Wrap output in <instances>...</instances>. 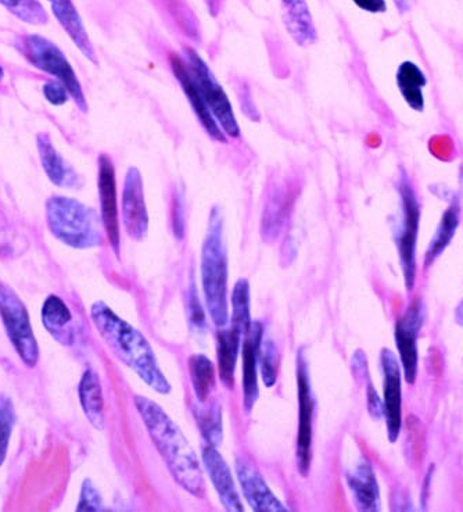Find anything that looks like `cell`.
Returning a JSON list of instances; mask_svg holds the SVG:
<instances>
[{
    "label": "cell",
    "instance_id": "obj_1",
    "mask_svg": "<svg viewBox=\"0 0 463 512\" xmlns=\"http://www.w3.org/2000/svg\"><path fill=\"white\" fill-rule=\"evenodd\" d=\"M136 408L141 414L154 446L163 457L172 478L183 490L195 497H203L206 492L202 467L195 450L190 446L179 426L171 420L159 404L147 397H135Z\"/></svg>",
    "mask_w": 463,
    "mask_h": 512
},
{
    "label": "cell",
    "instance_id": "obj_2",
    "mask_svg": "<svg viewBox=\"0 0 463 512\" xmlns=\"http://www.w3.org/2000/svg\"><path fill=\"white\" fill-rule=\"evenodd\" d=\"M91 317L104 342L122 363L134 370L154 392L160 395L171 392V383L161 371L156 353L138 329L118 317L103 302L93 304Z\"/></svg>",
    "mask_w": 463,
    "mask_h": 512
},
{
    "label": "cell",
    "instance_id": "obj_3",
    "mask_svg": "<svg viewBox=\"0 0 463 512\" xmlns=\"http://www.w3.org/2000/svg\"><path fill=\"white\" fill-rule=\"evenodd\" d=\"M202 282L208 313L215 327L224 328L229 321L228 253L221 211L214 207L208 221L202 249Z\"/></svg>",
    "mask_w": 463,
    "mask_h": 512
},
{
    "label": "cell",
    "instance_id": "obj_4",
    "mask_svg": "<svg viewBox=\"0 0 463 512\" xmlns=\"http://www.w3.org/2000/svg\"><path fill=\"white\" fill-rule=\"evenodd\" d=\"M50 232L74 249L102 246L103 221L95 210L64 196H53L46 204Z\"/></svg>",
    "mask_w": 463,
    "mask_h": 512
},
{
    "label": "cell",
    "instance_id": "obj_5",
    "mask_svg": "<svg viewBox=\"0 0 463 512\" xmlns=\"http://www.w3.org/2000/svg\"><path fill=\"white\" fill-rule=\"evenodd\" d=\"M24 53L28 57L32 66L45 71L66 87L71 98L75 100L77 106L82 112L88 110L84 91H82L81 82L71 67L66 55L49 39L41 35H28L24 39Z\"/></svg>",
    "mask_w": 463,
    "mask_h": 512
},
{
    "label": "cell",
    "instance_id": "obj_6",
    "mask_svg": "<svg viewBox=\"0 0 463 512\" xmlns=\"http://www.w3.org/2000/svg\"><path fill=\"white\" fill-rule=\"evenodd\" d=\"M186 57H188V67L197 88L202 93L204 102L210 112L213 113L215 120L220 125L225 135L231 138H239L240 127L236 120L235 112L231 100L221 87L220 82L214 77L213 71L207 66L202 57L196 50L186 48Z\"/></svg>",
    "mask_w": 463,
    "mask_h": 512
},
{
    "label": "cell",
    "instance_id": "obj_7",
    "mask_svg": "<svg viewBox=\"0 0 463 512\" xmlns=\"http://www.w3.org/2000/svg\"><path fill=\"white\" fill-rule=\"evenodd\" d=\"M0 315L21 360L28 367H35L39 360V347L30 315L17 293L3 282H0Z\"/></svg>",
    "mask_w": 463,
    "mask_h": 512
},
{
    "label": "cell",
    "instance_id": "obj_8",
    "mask_svg": "<svg viewBox=\"0 0 463 512\" xmlns=\"http://www.w3.org/2000/svg\"><path fill=\"white\" fill-rule=\"evenodd\" d=\"M400 195L401 202H403V224H401L400 234H398V253H400L405 285L408 290H412L415 285L416 241H418L421 210H419L414 189L405 175L401 177Z\"/></svg>",
    "mask_w": 463,
    "mask_h": 512
},
{
    "label": "cell",
    "instance_id": "obj_9",
    "mask_svg": "<svg viewBox=\"0 0 463 512\" xmlns=\"http://www.w3.org/2000/svg\"><path fill=\"white\" fill-rule=\"evenodd\" d=\"M297 388H299V433H297V464L301 474L307 475L311 467L312 432H314L315 400L312 395L307 360L300 353L297 360Z\"/></svg>",
    "mask_w": 463,
    "mask_h": 512
},
{
    "label": "cell",
    "instance_id": "obj_10",
    "mask_svg": "<svg viewBox=\"0 0 463 512\" xmlns=\"http://www.w3.org/2000/svg\"><path fill=\"white\" fill-rule=\"evenodd\" d=\"M383 368L384 418H386L387 436L396 443L403 426V390H401V364L390 349L380 354Z\"/></svg>",
    "mask_w": 463,
    "mask_h": 512
},
{
    "label": "cell",
    "instance_id": "obj_11",
    "mask_svg": "<svg viewBox=\"0 0 463 512\" xmlns=\"http://www.w3.org/2000/svg\"><path fill=\"white\" fill-rule=\"evenodd\" d=\"M122 223L128 235L135 241H143L149 232V213H147L145 186L138 168L131 167L125 175L122 191Z\"/></svg>",
    "mask_w": 463,
    "mask_h": 512
},
{
    "label": "cell",
    "instance_id": "obj_12",
    "mask_svg": "<svg viewBox=\"0 0 463 512\" xmlns=\"http://www.w3.org/2000/svg\"><path fill=\"white\" fill-rule=\"evenodd\" d=\"M98 188L104 232L114 252L120 254V214H118L116 170H114L113 161L106 155L99 157Z\"/></svg>",
    "mask_w": 463,
    "mask_h": 512
},
{
    "label": "cell",
    "instance_id": "obj_13",
    "mask_svg": "<svg viewBox=\"0 0 463 512\" xmlns=\"http://www.w3.org/2000/svg\"><path fill=\"white\" fill-rule=\"evenodd\" d=\"M423 311L421 303L415 302L396 325V343L400 353L401 368L405 381L415 383L418 377V336L421 332Z\"/></svg>",
    "mask_w": 463,
    "mask_h": 512
},
{
    "label": "cell",
    "instance_id": "obj_14",
    "mask_svg": "<svg viewBox=\"0 0 463 512\" xmlns=\"http://www.w3.org/2000/svg\"><path fill=\"white\" fill-rule=\"evenodd\" d=\"M170 63L172 71H174L175 77L181 84L182 91L185 92L186 98L189 99L190 105H192L193 112H195L200 123H202L204 130L207 134L217 142H226V135L215 120L213 113L208 109L206 102H204L202 93L197 88L195 80H193L192 74H190L189 67H186L185 62L179 57L172 53L170 55Z\"/></svg>",
    "mask_w": 463,
    "mask_h": 512
},
{
    "label": "cell",
    "instance_id": "obj_15",
    "mask_svg": "<svg viewBox=\"0 0 463 512\" xmlns=\"http://www.w3.org/2000/svg\"><path fill=\"white\" fill-rule=\"evenodd\" d=\"M236 474L242 486L244 499L247 500L251 510L261 512H286L289 508L283 506L278 497L268 488L260 472L247 461H236Z\"/></svg>",
    "mask_w": 463,
    "mask_h": 512
},
{
    "label": "cell",
    "instance_id": "obj_16",
    "mask_svg": "<svg viewBox=\"0 0 463 512\" xmlns=\"http://www.w3.org/2000/svg\"><path fill=\"white\" fill-rule=\"evenodd\" d=\"M203 463L225 510L243 511V504L240 501L235 481H233L231 469L226 464L224 457L218 453L217 447L208 445L204 447Z\"/></svg>",
    "mask_w": 463,
    "mask_h": 512
},
{
    "label": "cell",
    "instance_id": "obj_17",
    "mask_svg": "<svg viewBox=\"0 0 463 512\" xmlns=\"http://www.w3.org/2000/svg\"><path fill=\"white\" fill-rule=\"evenodd\" d=\"M262 343V327L260 322L253 321L249 332L244 335L243 342V397L247 413L253 410L260 396L258 389V361Z\"/></svg>",
    "mask_w": 463,
    "mask_h": 512
},
{
    "label": "cell",
    "instance_id": "obj_18",
    "mask_svg": "<svg viewBox=\"0 0 463 512\" xmlns=\"http://www.w3.org/2000/svg\"><path fill=\"white\" fill-rule=\"evenodd\" d=\"M347 482L358 510L368 512L382 510L378 479L366 458H362L353 471L348 472Z\"/></svg>",
    "mask_w": 463,
    "mask_h": 512
},
{
    "label": "cell",
    "instance_id": "obj_19",
    "mask_svg": "<svg viewBox=\"0 0 463 512\" xmlns=\"http://www.w3.org/2000/svg\"><path fill=\"white\" fill-rule=\"evenodd\" d=\"M48 2L57 21L67 32L71 41L81 50L82 55L91 60L93 64H98L91 38L86 32L84 21H82L77 7L74 6L73 0H48Z\"/></svg>",
    "mask_w": 463,
    "mask_h": 512
},
{
    "label": "cell",
    "instance_id": "obj_20",
    "mask_svg": "<svg viewBox=\"0 0 463 512\" xmlns=\"http://www.w3.org/2000/svg\"><path fill=\"white\" fill-rule=\"evenodd\" d=\"M38 150L42 167L50 181L60 188L75 189L81 185V177L57 152L48 134L38 135Z\"/></svg>",
    "mask_w": 463,
    "mask_h": 512
},
{
    "label": "cell",
    "instance_id": "obj_21",
    "mask_svg": "<svg viewBox=\"0 0 463 512\" xmlns=\"http://www.w3.org/2000/svg\"><path fill=\"white\" fill-rule=\"evenodd\" d=\"M282 17L287 32L296 44L310 46L317 42V30L305 0H282Z\"/></svg>",
    "mask_w": 463,
    "mask_h": 512
},
{
    "label": "cell",
    "instance_id": "obj_22",
    "mask_svg": "<svg viewBox=\"0 0 463 512\" xmlns=\"http://www.w3.org/2000/svg\"><path fill=\"white\" fill-rule=\"evenodd\" d=\"M42 321L49 334L61 345H73L75 340L74 320L71 310L57 296H49L42 307Z\"/></svg>",
    "mask_w": 463,
    "mask_h": 512
},
{
    "label": "cell",
    "instance_id": "obj_23",
    "mask_svg": "<svg viewBox=\"0 0 463 512\" xmlns=\"http://www.w3.org/2000/svg\"><path fill=\"white\" fill-rule=\"evenodd\" d=\"M426 84L425 74L414 62H404L398 67L397 87L400 89L405 103L415 112H423L425 109L423 89Z\"/></svg>",
    "mask_w": 463,
    "mask_h": 512
},
{
    "label": "cell",
    "instance_id": "obj_24",
    "mask_svg": "<svg viewBox=\"0 0 463 512\" xmlns=\"http://www.w3.org/2000/svg\"><path fill=\"white\" fill-rule=\"evenodd\" d=\"M243 336L233 328L221 329L217 334L218 370L221 381L231 388L235 381L236 363H238L240 340Z\"/></svg>",
    "mask_w": 463,
    "mask_h": 512
},
{
    "label": "cell",
    "instance_id": "obj_25",
    "mask_svg": "<svg viewBox=\"0 0 463 512\" xmlns=\"http://www.w3.org/2000/svg\"><path fill=\"white\" fill-rule=\"evenodd\" d=\"M459 214H461L459 202L457 199H452L450 206L447 207L443 217H441L439 227L436 229V234H434L432 242H430L429 247H427L425 256L426 267H429L436 259H439L441 253L450 245L458 229Z\"/></svg>",
    "mask_w": 463,
    "mask_h": 512
},
{
    "label": "cell",
    "instance_id": "obj_26",
    "mask_svg": "<svg viewBox=\"0 0 463 512\" xmlns=\"http://www.w3.org/2000/svg\"><path fill=\"white\" fill-rule=\"evenodd\" d=\"M81 406L88 421L96 429H103L104 426V401L102 385L95 372L86 371L80 382Z\"/></svg>",
    "mask_w": 463,
    "mask_h": 512
},
{
    "label": "cell",
    "instance_id": "obj_27",
    "mask_svg": "<svg viewBox=\"0 0 463 512\" xmlns=\"http://www.w3.org/2000/svg\"><path fill=\"white\" fill-rule=\"evenodd\" d=\"M193 407L197 425L208 446L218 447L222 442V410L217 403L208 404L207 401L196 400Z\"/></svg>",
    "mask_w": 463,
    "mask_h": 512
},
{
    "label": "cell",
    "instance_id": "obj_28",
    "mask_svg": "<svg viewBox=\"0 0 463 512\" xmlns=\"http://www.w3.org/2000/svg\"><path fill=\"white\" fill-rule=\"evenodd\" d=\"M190 377L196 400L207 401L215 386V368L213 361L204 354H195L189 361Z\"/></svg>",
    "mask_w": 463,
    "mask_h": 512
},
{
    "label": "cell",
    "instance_id": "obj_29",
    "mask_svg": "<svg viewBox=\"0 0 463 512\" xmlns=\"http://www.w3.org/2000/svg\"><path fill=\"white\" fill-rule=\"evenodd\" d=\"M231 324V328L242 336L249 332L253 324L250 313V285L246 279H239L233 288Z\"/></svg>",
    "mask_w": 463,
    "mask_h": 512
},
{
    "label": "cell",
    "instance_id": "obj_30",
    "mask_svg": "<svg viewBox=\"0 0 463 512\" xmlns=\"http://www.w3.org/2000/svg\"><path fill=\"white\" fill-rule=\"evenodd\" d=\"M286 210V193L281 188H275L269 196L267 207L264 211V223L262 232L264 238L275 239L281 231L283 217Z\"/></svg>",
    "mask_w": 463,
    "mask_h": 512
},
{
    "label": "cell",
    "instance_id": "obj_31",
    "mask_svg": "<svg viewBox=\"0 0 463 512\" xmlns=\"http://www.w3.org/2000/svg\"><path fill=\"white\" fill-rule=\"evenodd\" d=\"M407 457L412 468L422 465L426 453V431L422 421L415 415L407 420Z\"/></svg>",
    "mask_w": 463,
    "mask_h": 512
},
{
    "label": "cell",
    "instance_id": "obj_32",
    "mask_svg": "<svg viewBox=\"0 0 463 512\" xmlns=\"http://www.w3.org/2000/svg\"><path fill=\"white\" fill-rule=\"evenodd\" d=\"M0 5L6 7L13 16L31 25L48 24L49 17L45 7L39 0H0Z\"/></svg>",
    "mask_w": 463,
    "mask_h": 512
},
{
    "label": "cell",
    "instance_id": "obj_33",
    "mask_svg": "<svg viewBox=\"0 0 463 512\" xmlns=\"http://www.w3.org/2000/svg\"><path fill=\"white\" fill-rule=\"evenodd\" d=\"M14 421H16V415H14L12 401L7 397H0V467L6 460Z\"/></svg>",
    "mask_w": 463,
    "mask_h": 512
},
{
    "label": "cell",
    "instance_id": "obj_34",
    "mask_svg": "<svg viewBox=\"0 0 463 512\" xmlns=\"http://www.w3.org/2000/svg\"><path fill=\"white\" fill-rule=\"evenodd\" d=\"M260 363L262 381L267 388H272L278 381V352L272 342L261 343Z\"/></svg>",
    "mask_w": 463,
    "mask_h": 512
},
{
    "label": "cell",
    "instance_id": "obj_35",
    "mask_svg": "<svg viewBox=\"0 0 463 512\" xmlns=\"http://www.w3.org/2000/svg\"><path fill=\"white\" fill-rule=\"evenodd\" d=\"M78 511H102V497L98 489L93 486L91 481H85L82 486L80 504L77 506Z\"/></svg>",
    "mask_w": 463,
    "mask_h": 512
},
{
    "label": "cell",
    "instance_id": "obj_36",
    "mask_svg": "<svg viewBox=\"0 0 463 512\" xmlns=\"http://www.w3.org/2000/svg\"><path fill=\"white\" fill-rule=\"evenodd\" d=\"M42 91L43 96L53 106H63L64 103H67L68 95H70L61 82H48L43 85Z\"/></svg>",
    "mask_w": 463,
    "mask_h": 512
},
{
    "label": "cell",
    "instance_id": "obj_37",
    "mask_svg": "<svg viewBox=\"0 0 463 512\" xmlns=\"http://www.w3.org/2000/svg\"><path fill=\"white\" fill-rule=\"evenodd\" d=\"M189 314L190 321L196 328L200 329L206 325V317H204L203 307L199 302V297H197L195 286L190 289L189 293Z\"/></svg>",
    "mask_w": 463,
    "mask_h": 512
},
{
    "label": "cell",
    "instance_id": "obj_38",
    "mask_svg": "<svg viewBox=\"0 0 463 512\" xmlns=\"http://www.w3.org/2000/svg\"><path fill=\"white\" fill-rule=\"evenodd\" d=\"M366 399H368V410L373 420L379 421L384 417L383 401L380 400L378 392L373 388L372 382H368V389H366Z\"/></svg>",
    "mask_w": 463,
    "mask_h": 512
},
{
    "label": "cell",
    "instance_id": "obj_39",
    "mask_svg": "<svg viewBox=\"0 0 463 512\" xmlns=\"http://www.w3.org/2000/svg\"><path fill=\"white\" fill-rule=\"evenodd\" d=\"M174 232L179 239L185 234V207H183V196L175 195L174 199Z\"/></svg>",
    "mask_w": 463,
    "mask_h": 512
},
{
    "label": "cell",
    "instance_id": "obj_40",
    "mask_svg": "<svg viewBox=\"0 0 463 512\" xmlns=\"http://www.w3.org/2000/svg\"><path fill=\"white\" fill-rule=\"evenodd\" d=\"M355 5L368 13H384L387 10L386 0H353Z\"/></svg>",
    "mask_w": 463,
    "mask_h": 512
},
{
    "label": "cell",
    "instance_id": "obj_41",
    "mask_svg": "<svg viewBox=\"0 0 463 512\" xmlns=\"http://www.w3.org/2000/svg\"><path fill=\"white\" fill-rule=\"evenodd\" d=\"M208 9L213 13V16H217L218 12V0H206Z\"/></svg>",
    "mask_w": 463,
    "mask_h": 512
}]
</instances>
